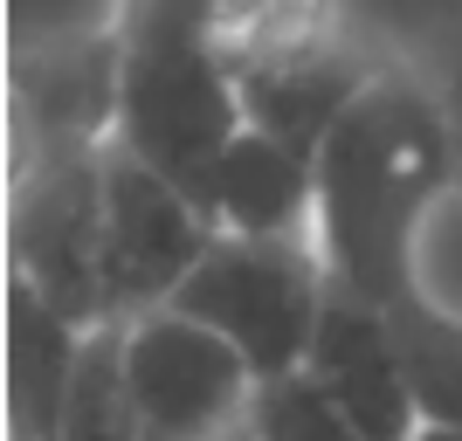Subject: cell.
Returning a JSON list of instances; mask_svg holds the SVG:
<instances>
[{"instance_id": "6da1fadb", "label": "cell", "mask_w": 462, "mask_h": 441, "mask_svg": "<svg viewBox=\"0 0 462 441\" xmlns=\"http://www.w3.org/2000/svg\"><path fill=\"white\" fill-rule=\"evenodd\" d=\"M462 193V132L442 83L380 62L318 152V255L331 297L401 310L421 297L428 221Z\"/></svg>"}, {"instance_id": "7a4b0ae2", "label": "cell", "mask_w": 462, "mask_h": 441, "mask_svg": "<svg viewBox=\"0 0 462 441\" xmlns=\"http://www.w3.org/2000/svg\"><path fill=\"white\" fill-rule=\"evenodd\" d=\"M249 132L235 69L208 35V7H132L125 14V77H117V138L159 179L200 207L214 166Z\"/></svg>"}, {"instance_id": "3957f363", "label": "cell", "mask_w": 462, "mask_h": 441, "mask_svg": "<svg viewBox=\"0 0 462 441\" xmlns=\"http://www.w3.org/2000/svg\"><path fill=\"white\" fill-rule=\"evenodd\" d=\"M180 317L228 338L263 386L310 365V345L331 310V276L318 242H235L214 234V249L173 297Z\"/></svg>"}, {"instance_id": "277c9868", "label": "cell", "mask_w": 462, "mask_h": 441, "mask_svg": "<svg viewBox=\"0 0 462 441\" xmlns=\"http://www.w3.org/2000/svg\"><path fill=\"white\" fill-rule=\"evenodd\" d=\"M117 380L145 441H235L263 386L228 338L180 310L117 325Z\"/></svg>"}, {"instance_id": "5b68a950", "label": "cell", "mask_w": 462, "mask_h": 441, "mask_svg": "<svg viewBox=\"0 0 462 441\" xmlns=\"http://www.w3.org/2000/svg\"><path fill=\"white\" fill-rule=\"evenodd\" d=\"M214 249L208 214L173 179H159L125 145H104V297L111 325H138L152 310H173L200 255Z\"/></svg>"}, {"instance_id": "8992f818", "label": "cell", "mask_w": 462, "mask_h": 441, "mask_svg": "<svg viewBox=\"0 0 462 441\" xmlns=\"http://www.w3.org/2000/svg\"><path fill=\"white\" fill-rule=\"evenodd\" d=\"M14 283H28L62 325L104 331V152L28 166L14 200Z\"/></svg>"}, {"instance_id": "52a82bcc", "label": "cell", "mask_w": 462, "mask_h": 441, "mask_svg": "<svg viewBox=\"0 0 462 441\" xmlns=\"http://www.w3.org/2000/svg\"><path fill=\"white\" fill-rule=\"evenodd\" d=\"M380 77V62L359 49V41L338 28L325 41H304V49H283V56L242 62L235 69V90H242V117L249 132L290 145L297 159L318 166L325 138L338 132V117L359 104V90Z\"/></svg>"}, {"instance_id": "ba28073f", "label": "cell", "mask_w": 462, "mask_h": 441, "mask_svg": "<svg viewBox=\"0 0 462 441\" xmlns=\"http://www.w3.org/2000/svg\"><path fill=\"white\" fill-rule=\"evenodd\" d=\"M304 380L318 386L366 441H414L421 435V407H414L407 365H401V352H393L386 310H366V304H352V297H331Z\"/></svg>"}, {"instance_id": "9c48e42d", "label": "cell", "mask_w": 462, "mask_h": 441, "mask_svg": "<svg viewBox=\"0 0 462 441\" xmlns=\"http://www.w3.org/2000/svg\"><path fill=\"white\" fill-rule=\"evenodd\" d=\"M200 214L235 242H318V166L263 132H242L214 166Z\"/></svg>"}, {"instance_id": "30bf717a", "label": "cell", "mask_w": 462, "mask_h": 441, "mask_svg": "<svg viewBox=\"0 0 462 441\" xmlns=\"http://www.w3.org/2000/svg\"><path fill=\"white\" fill-rule=\"evenodd\" d=\"M393 352L407 365L421 427H462V310L435 304V297H407L401 310H386Z\"/></svg>"}, {"instance_id": "8fae6325", "label": "cell", "mask_w": 462, "mask_h": 441, "mask_svg": "<svg viewBox=\"0 0 462 441\" xmlns=\"http://www.w3.org/2000/svg\"><path fill=\"white\" fill-rule=\"evenodd\" d=\"M249 435H255V441H366L346 414H338V407L325 400V393H318V386L304 380V372L255 386Z\"/></svg>"}, {"instance_id": "7c38bea8", "label": "cell", "mask_w": 462, "mask_h": 441, "mask_svg": "<svg viewBox=\"0 0 462 441\" xmlns=\"http://www.w3.org/2000/svg\"><path fill=\"white\" fill-rule=\"evenodd\" d=\"M442 104H448V117H456V132H462V56H456V69H448V83H442Z\"/></svg>"}, {"instance_id": "4fadbf2b", "label": "cell", "mask_w": 462, "mask_h": 441, "mask_svg": "<svg viewBox=\"0 0 462 441\" xmlns=\"http://www.w3.org/2000/svg\"><path fill=\"white\" fill-rule=\"evenodd\" d=\"M414 441H462V427H421Z\"/></svg>"}, {"instance_id": "5bb4252c", "label": "cell", "mask_w": 462, "mask_h": 441, "mask_svg": "<svg viewBox=\"0 0 462 441\" xmlns=\"http://www.w3.org/2000/svg\"><path fill=\"white\" fill-rule=\"evenodd\" d=\"M235 441H255V435H249V427H242V435H235Z\"/></svg>"}]
</instances>
